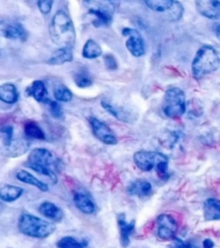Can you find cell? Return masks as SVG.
I'll use <instances>...</instances> for the list:
<instances>
[{
  "label": "cell",
  "instance_id": "6da1fadb",
  "mask_svg": "<svg viewBox=\"0 0 220 248\" xmlns=\"http://www.w3.org/2000/svg\"><path fill=\"white\" fill-rule=\"evenodd\" d=\"M53 43L59 48H73L76 43V31L73 20L64 11H58L53 16L49 26Z\"/></svg>",
  "mask_w": 220,
  "mask_h": 248
},
{
  "label": "cell",
  "instance_id": "7a4b0ae2",
  "mask_svg": "<svg viewBox=\"0 0 220 248\" xmlns=\"http://www.w3.org/2000/svg\"><path fill=\"white\" fill-rule=\"evenodd\" d=\"M26 167L38 172L39 174L48 177L54 184L58 182V177L54 170V169L58 168V160L47 149H34L29 155Z\"/></svg>",
  "mask_w": 220,
  "mask_h": 248
},
{
  "label": "cell",
  "instance_id": "3957f363",
  "mask_svg": "<svg viewBox=\"0 0 220 248\" xmlns=\"http://www.w3.org/2000/svg\"><path fill=\"white\" fill-rule=\"evenodd\" d=\"M220 65V55L210 45L201 46L192 62V74L195 79H201L205 75L216 71Z\"/></svg>",
  "mask_w": 220,
  "mask_h": 248
},
{
  "label": "cell",
  "instance_id": "277c9868",
  "mask_svg": "<svg viewBox=\"0 0 220 248\" xmlns=\"http://www.w3.org/2000/svg\"><path fill=\"white\" fill-rule=\"evenodd\" d=\"M17 226L20 232L24 235L38 239H45L50 236L56 229L55 225L50 221L26 213L19 217Z\"/></svg>",
  "mask_w": 220,
  "mask_h": 248
},
{
  "label": "cell",
  "instance_id": "5b68a950",
  "mask_svg": "<svg viewBox=\"0 0 220 248\" xmlns=\"http://www.w3.org/2000/svg\"><path fill=\"white\" fill-rule=\"evenodd\" d=\"M186 110L187 105L184 92L177 87L167 90L162 102V111L164 115L171 119H176L181 117Z\"/></svg>",
  "mask_w": 220,
  "mask_h": 248
},
{
  "label": "cell",
  "instance_id": "8992f818",
  "mask_svg": "<svg viewBox=\"0 0 220 248\" xmlns=\"http://www.w3.org/2000/svg\"><path fill=\"white\" fill-rule=\"evenodd\" d=\"M146 4L152 11L159 13H165L167 19L178 21L181 19L184 9L182 4L173 0H148Z\"/></svg>",
  "mask_w": 220,
  "mask_h": 248
},
{
  "label": "cell",
  "instance_id": "52a82bcc",
  "mask_svg": "<svg viewBox=\"0 0 220 248\" xmlns=\"http://www.w3.org/2000/svg\"><path fill=\"white\" fill-rule=\"evenodd\" d=\"M95 6H90L88 11L89 15L94 16L93 25L95 27L108 26L112 23L113 15L116 11V6L112 2L103 1V2H93Z\"/></svg>",
  "mask_w": 220,
  "mask_h": 248
},
{
  "label": "cell",
  "instance_id": "ba28073f",
  "mask_svg": "<svg viewBox=\"0 0 220 248\" xmlns=\"http://www.w3.org/2000/svg\"><path fill=\"white\" fill-rule=\"evenodd\" d=\"M166 155L159 152L141 151L136 152L133 155V161L136 167L143 171H150L159 166L162 161H168Z\"/></svg>",
  "mask_w": 220,
  "mask_h": 248
},
{
  "label": "cell",
  "instance_id": "9c48e42d",
  "mask_svg": "<svg viewBox=\"0 0 220 248\" xmlns=\"http://www.w3.org/2000/svg\"><path fill=\"white\" fill-rule=\"evenodd\" d=\"M89 124L92 128L93 134L102 142L107 145H116L117 143L118 140L116 135L105 123L91 116L89 118Z\"/></svg>",
  "mask_w": 220,
  "mask_h": 248
},
{
  "label": "cell",
  "instance_id": "30bf717a",
  "mask_svg": "<svg viewBox=\"0 0 220 248\" xmlns=\"http://www.w3.org/2000/svg\"><path fill=\"white\" fill-rule=\"evenodd\" d=\"M158 225V235L163 240L174 239L177 232L178 224L174 217L167 214L160 215L157 219Z\"/></svg>",
  "mask_w": 220,
  "mask_h": 248
},
{
  "label": "cell",
  "instance_id": "8fae6325",
  "mask_svg": "<svg viewBox=\"0 0 220 248\" xmlns=\"http://www.w3.org/2000/svg\"><path fill=\"white\" fill-rule=\"evenodd\" d=\"M122 34L125 36H128V41L126 43V46L128 50L131 53L134 57H141L145 54V43L141 34L139 31L125 28L122 31Z\"/></svg>",
  "mask_w": 220,
  "mask_h": 248
},
{
  "label": "cell",
  "instance_id": "7c38bea8",
  "mask_svg": "<svg viewBox=\"0 0 220 248\" xmlns=\"http://www.w3.org/2000/svg\"><path fill=\"white\" fill-rule=\"evenodd\" d=\"M1 33L4 37L11 40L25 41L28 37L27 31L18 22H1Z\"/></svg>",
  "mask_w": 220,
  "mask_h": 248
},
{
  "label": "cell",
  "instance_id": "4fadbf2b",
  "mask_svg": "<svg viewBox=\"0 0 220 248\" xmlns=\"http://www.w3.org/2000/svg\"><path fill=\"white\" fill-rule=\"evenodd\" d=\"M195 5L198 12L209 19H217L220 16V1L201 0L196 1Z\"/></svg>",
  "mask_w": 220,
  "mask_h": 248
},
{
  "label": "cell",
  "instance_id": "5bb4252c",
  "mask_svg": "<svg viewBox=\"0 0 220 248\" xmlns=\"http://www.w3.org/2000/svg\"><path fill=\"white\" fill-rule=\"evenodd\" d=\"M118 225L120 228V243L124 248H127L130 243V236L134 231L135 221L132 220L131 222L126 221V216L120 214L118 216Z\"/></svg>",
  "mask_w": 220,
  "mask_h": 248
},
{
  "label": "cell",
  "instance_id": "9a60e30c",
  "mask_svg": "<svg viewBox=\"0 0 220 248\" xmlns=\"http://www.w3.org/2000/svg\"><path fill=\"white\" fill-rule=\"evenodd\" d=\"M101 103H102V106L108 113H110L112 116H115L116 119L121 121V122H125V123L132 122V116L131 113L126 110L125 108L120 107V106H116L108 99H103Z\"/></svg>",
  "mask_w": 220,
  "mask_h": 248
},
{
  "label": "cell",
  "instance_id": "2e32d148",
  "mask_svg": "<svg viewBox=\"0 0 220 248\" xmlns=\"http://www.w3.org/2000/svg\"><path fill=\"white\" fill-rule=\"evenodd\" d=\"M128 193L132 196H136L139 198H145L150 196L152 191V187L150 183L145 179H137L132 183L128 188Z\"/></svg>",
  "mask_w": 220,
  "mask_h": 248
},
{
  "label": "cell",
  "instance_id": "e0dca14e",
  "mask_svg": "<svg viewBox=\"0 0 220 248\" xmlns=\"http://www.w3.org/2000/svg\"><path fill=\"white\" fill-rule=\"evenodd\" d=\"M28 95L34 97L35 100L40 103L48 104L50 99L48 98V94L44 83L41 80H35L32 85L27 88Z\"/></svg>",
  "mask_w": 220,
  "mask_h": 248
},
{
  "label": "cell",
  "instance_id": "ac0fdd59",
  "mask_svg": "<svg viewBox=\"0 0 220 248\" xmlns=\"http://www.w3.org/2000/svg\"><path fill=\"white\" fill-rule=\"evenodd\" d=\"M74 203L83 213L90 215L95 212L96 206L94 204L91 198L84 192H76L74 194Z\"/></svg>",
  "mask_w": 220,
  "mask_h": 248
},
{
  "label": "cell",
  "instance_id": "d6986e66",
  "mask_svg": "<svg viewBox=\"0 0 220 248\" xmlns=\"http://www.w3.org/2000/svg\"><path fill=\"white\" fill-rule=\"evenodd\" d=\"M203 211L205 221L220 220V200L208 198L204 202Z\"/></svg>",
  "mask_w": 220,
  "mask_h": 248
},
{
  "label": "cell",
  "instance_id": "ffe728a7",
  "mask_svg": "<svg viewBox=\"0 0 220 248\" xmlns=\"http://www.w3.org/2000/svg\"><path fill=\"white\" fill-rule=\"evenodd\" d=\"M73 49L70 48H59L52 54L50 59L47 60L46 63L54 66H59L66 62H73Z\"/></svg>",
  "mask_w": 220,
  "mask_h": 248
},
{
  "label": "cell",
  "instance_id": "44dd1931",
  "mask_svg": "<svg viewBox=\"0 0 220 248\" xmlns=\"http://www.w3.org/2000/svg\"><path fill=\"white\" fill-rule=\"evenodd\" d=\"M39 211L43 216L53 221H60L63 218V212L61 209L50 202H44L42 203V205L40 206Z\"/></svg>",
  "mask_w": 220,
  "mask_h": 248
},
{
  "label": "cell",
  "instance_id": "7402d4cb",
  "mask_svg": "<svg viewBox=\"0 0 220 248\" xmlns=\"http://www.w3.org/2000/svg\"><path fill=\"white\" fill-rule=\"evenodd\" d=\"M0 99L4 103L13 105L18 100V93L15 85L12 83H5L0 86Z\"/></svg>",
  "mask_w": 220,
  "mask_h": 248
},
{
  "label": "cell",
  "instance_id": "603a6c76",
  "mask_svg": "<svg viewBox=\"0 0 220 248\" xmlns=\"http://www.w3.org/2000/svg\"><path fill=\"white\" fill-rule=\"evenodd\" d=\"M23 194V189L18 186L6 185L0 190V198L4 202H12L21 198Z\"/></svg>",
  "mask_w": 220,
  "mask_h": 248
},
{
  "label": "cell",
  "instance_id": "cb8c5ba5",
  "mask_svg": "<svg viewBox=\"0 0 220 248\" xmlns=\"http://www.w3.org/2000/svg\"><path fill=\"white\" fill-rule=\"evenodd\" d=\"M16 178L21 182L35 186V187L38 188L39 190H41L42 191H47L48 190V186H46L45 183L39 180L38 178H35V176H33L29 172H28L27 170H19L16 173Z\"/></svg>",
  "mask_w": 220,
  "mask_h": 248
},
{
  "label": "cell",
  "instance_id": "d4e9b609",
  "mask_svg": "<svg viewBox=\"0 0 220 248\" xmlns=\"http://www.w3.org/2000/svg\"><path fill=\"white\" fill-rule=\"evenodd\" d=\"M103 50L101 48L100 45L95 42L92 39H89L85 43L82 55L86 59H96L98 58L100 55H102Z\"/></svg>",
  "mask_w": 220,
  "mask_h": 248
},
{
  "label": "cell",
  "instance_id": "484cf974",
  "mask_svg": "<svg viewBox=\"0 0 220 248\" xmlns=\"http://www.w3.org/2000/svg\"><path fill=\"white\" fill-rule=\"evenodd\" d=\"M24 133L29 139L44 140L45 135L43 129L35 123H28L24 126Z\"/></svg>",
  "mask_w": 220,
  "mask_h": 248
},
{
  "label": "cell",
  "instance_id": "4316f807",
  "mask_svg": "<svg viewBox=\"0 0 220 248\" xmlns=\"http://www.w3.org/2000/svg\"><path fill=\"white\" fill-rule=\"evenodd\" d=\"M54 96L59 102H69L73 99V93L64 85H57L54 88Z\"/></svg>",
  "mask_w": 220,
  "mask_h": 248
},
{
  "label": "cell",
  "instance_id": "83f0119b",
  "mask_svg": "<svg viewBox=\"0 0 220 248\" xmlns=\"http://www.w3.org/2000/svg\"><path fill=\"white\" fill-rule=\"evenodd\" d=\"M57 246L59 248H84L86 243L79 242L73 237L66 236L59 240Z\"/></svg>",
  "mask_w": 220,
  "mask_h": 248
},
{
  "label": "cell",
  "instance_id": "f1b7e54d",
  "mask_svg": "<svg viewBox=\"0 0 220 248\" xmlns=\"http://www.w3.org/2000/svg\"><path fill=\"white\" fill-rule=\"evenodd\" d=\"M74 82L79 88H87L92 85V80L89 75L84 72H80L74 75Z\"/></svg>",
  "mask_w": 220,
  "mask_h": 248
},
{
  "label": "cell",
  "instance_id": "f546056e",
  "mask_svg": "<svg viewBox=\"0 0 220 248\" xmlns=\"http://www.w3.org/2000/svg\"><path fill=\"white\" fill-rule=\"evenodd\" d=\"M1 135H2V142L4 147H12L13 141V127L12 126H4L1 128Z\"/></svg>",
  "mask_w": 220,
  "mask_h": 248
},
{
  "label": "cell",
  "instance_id": "4dcf8cb0",
  "mask_svg": "<svg viewBox=\"0 0 220 248\" xmlns=\"http://www.w3.org/2000/svg\"><path fill=\"white\" fill-rule=\"evenodd\" d=\"M48 105H49V111L52 116L55 119H61L63 117L61 105H59L58 102L52 100L48 103Z\"/></svg>",
  "mask_w": 220,
  "mask_h": 248
},
{
  "label": "cell",
  "instance_id": "1f68e13d",
  "mask_svg": "<svg viewBox=\"0 0 220 248\" xmlns=\"http://www.w3.org/2000/svg\"><path fill=\"white\" fill-rule=\"evenodd\" d=\"M156 170L158 172L159 178L162 180H167L170 178V173H169V160L168 161H162L159 164V166L156 167Z\"/></svg>",
  "mask_w": 220,
  "mask_h": 248
},
{
  "label": "cell",
  "instance_id": "d6a6232c",
  "mask_svg": "<svg viewBox=\"0 0 220 248\" xmlns=\"http://www.w3.org/2000/svg\"><path fill=\"white\" fill-rule=\"evenodd\" d=\"M104 60L105 66L108 68V70H116L118 68V63L115 56L113 54H108L104 55L103 57Z\"/></svg>",
  "mask_w": 220,
  "mask_h": 248
},
{
  "label": "cell",
  "instance_id": "836d02e7",
  "mask_svg": "<svg viewBox=\"0 0 220 248\" xmlns=\"http://www.w3.org/2000/svg\"><path fill=\"white\" fill-rule=\"evenodd\" d=\"M53 4H54V1H52V0H45V1H39L38 3H37V5H38L40 12H42L44 15H46V14H48L51 12Z\"/></svg>",
  "mask_w": 220,
  "mask_h": 248
},
{
  "label": "cell",
  "instance_id": "e575fe53",
  "mask_svg": "<svg viewBox=\"0 0 220 248\" xmlns=\"http://www.w3.org/2000/svg\"><path fill=\"white\" fill-rule=\"evenodd\" d=\"M174 248H187V244H185L182 240L178 238H174Z\"/></svg>",
  "mask_w": 220,
  "mask_h": 248
},
{
  "label": "cell",
  "instance_id": "d590c367",
  "mask_svg": "<svg viewBox=\"0 0 220 248\" xmlns=\"http://www.w3.org/2000/svg\"><path fill=\"white\" fill-rule=\"evenodd\" d=\"M203 247L204 248H213L214 247V243H213V240L206 239L203 242Z\"/></svg>",
  "mask_w": 220,
  "mask_h": 248
},
{
  "label": "cell",
  "instance_id": "8d00e7d4",
  "mask_svg": "<svg viewBox=\"0 0 220 248\" xmlns=\"http://www.w3.org/2000/svg\"><path fill=\"white\" fill-rule=\"evenodd\" d=\"M216 36L220 41V25H219L216 29Z\"/></svg>",
  "mask_w": 220,
  "mask_h": 248
}]
</instances>
